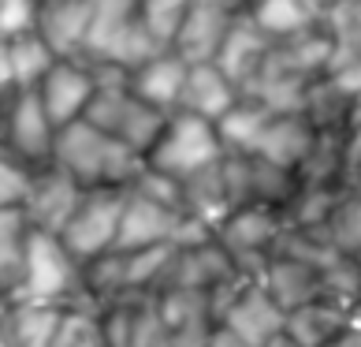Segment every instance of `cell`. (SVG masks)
<instances>
[{
    "label": "cell",
    "instance_id": "6da1fadb",
    "mask_svg": "<svg viewBox=\"0 0 361 347\" xmlns=\"http://www.w3.org/2000/svg\"><path fill=\"white\" fill-rule=\"evenodd\" d=\"M52 165H60L78 187H135L145 172V157L90 119H71L56 131Z\"/></svg>",
    "mask_w": 361,
    "mask_h": 347
},
{
    "label": "cell",
    "instance_id": "7a4b0ae2",
    "mask_svg": "<svg viewBox=\"0 0 361 347\" xmlns=\"http://www.w3.org/2000/svg\"><path fill=\"white\" fill-rule=\"evenodd\" d=\"M16 299L26 302H56V306H86L97 310L86 291H82V261H78L60 235L30 228L26 243V269H23V288ZM11 299V302H16Z\"/></svg>",
    "mask_w": 361,
    "mask_h": 347
},
{
    "label": "cell",
    "instance_id": "3957f363",
    "mask_svg": "<svg viewBox=\"0 0 361 347\" xmlns=\"http://www.w3.org/2000/svg\"><path fill=\"white\" fill-rule=\"evenodd\" d=\"M220 157H224V146H220V135H216V124L194 116V112L176 109V112L164 116V127L157 131L153 146L145 150V168L183 183L186 176H194V172L212 168Z\"/></svg>",
    "mask_w": 361,
    "mask_h": 347
},
{
    "label": "cell",
    "instance_id": "277c9868",
    "mask_svg": "<svg viewBox=\"0 0 361 347\" xmlns=\"http://www.w3.org/2000/svg\"><path fill=\"white\" fill-rule=\"evenodd\" d=\"M164 116L153 109L149 101H142L135 90L127 86V78H112V83H97L90 109L82 119H90L93 127H101L104 135H112L119 142H127L130 150H138L145 157V150L153 146L157 131L164 127Z\"/></svg>",
    "mask_w": 361,
    "mask_h": 347
},
{
    "label": "cell",
    "instance_id": "5b68a950",
    "mask_svg": "<svg viewBox=\"0 0 361 347\" xmlns=\"http://www.w3.org/2000/svg\"><path fill=\"white\" fill-rule=\"evenodd\" d=\"M123 202H127V187H86L82 191L75 213L60 228L63 247H68L82 265L101 258V254H109L116 247Z\"/></svg>",
    "mask_w": 361,
    "mask_h": 347
},
{
    "label": "cell",
    "instance_id": "8992f818",
    "mask_svg": "<svg viewBox=\"0 0 361 347\" xmlns=\"http://www.w3.org/2000/svg\"><path fill=\"white\" fill-rule=\"evenodd\" d=\"M283 228H287V220L276 206L250 202V206L231 209L220 220L216 239L246 276H261L264 261H269V254L276 250V239L283 235Z\"/></svg>",
    "mask_w": 361,
    "mask_h": 347
},
{
    "label": "cell",
    "instance_id": "52a82bcc",
    "mask_svg": "<svg viewBox=\"0 0 361 347\" xmlns=\"http://www.w3.org/2000/svg\"><path fill=\"white\" fill-rule=\"evenodd\" d=\"M216 322L235 329L238 336H246L250 343L264 347L272 336L283 332L287 310L269 295V288H264L257 276L243 273L216 295Z\"/></svg>",
    "mask_w": 361,
    "mask_h": 347
},
{
    "label": "cell",
    "instance_id": "ba28073f",
    "mask_svg": "<svg viewBox=\"0 0 361 347\" xmlns=\"http://www.w3.org/2000/svg\"><path fill=\"white\" fill-rule=\"evenodd\" d=\"M97 314L109 347H168V329L160 322L157 291L149 288L116 291L97 306Z\"/></svg>",
    "mask_w": 361,
    "mask_h": 347
},
{
    "label": "cell",
    "instance_id": "9c48e42d",
    "mask_svg": "<svg viewBox=\"0 0 361 347\" xmlns=\"http://www.w3.org/2000/svg\"><path fill=\"white\" fill-rule=\"evenodd\" d=\"M52 142H56V127L45 112L42 98L34 86H16V101H11V116H8V135H4V150L8 157L34 172L52 161Z\"/></svg>",
    "mask_w": 361,
    "mask_h": 347
},
{
    "label": "cell",
    "instance_id": "30bf717a",
    "mask_svg": "<svg viewBox=\"0 0 361 347\" xmlns=\"http://www.w3.org/2000/svg\"><path fill=\"white\" fill-rule=\"evenodd\" d=\"M183 224H186V213L179 206H168L160 198L138 191V187H127V202H123V217H119L112 250H145L160 243H176Z\"/></svg>",
    "mask_w": 361,
    "mask_h": 347
},
{
    "label": "cell",
    "instance_id": "8fae6325",
    "mask_svg": "<svg viewBox=\"0 0 361 347\" xmlns=\"http://www.w3.org/2000/svg\"><path fill=\"white\" fill-rule=\"evenodd\" d=\"M82 191H86V187H78L60 165L49 161V165L30 172V180H26V194H23L19 206L26 213V220H30V228L60 235V228L68 224V217L75 213Z\"/></svg>",
    "mask_w": 361,
    "mask_h": 347
},
{
    "label": "cell",
    "instance_id": "7c38bea8",
    "mask_svg": "<svg viewBox=\"0 0 361 347\" xmlns=\"http://www.w3.org/2000/svg\"><path fill=\"white\" fill-rule=\"evenodd\" d=\"M37 98H42L45 112L52 119V127H63L71 124V119H82L93 93H97V75H93V68L86 60H68L60 57L52 68L42 75V83L34 86Z\"/></svg>",
    "mask_w": 361,
    "mask_h": 347
},
{
    "label": "cell",
    "instance_id": "4fadbf2b",
    "mask_svg": "<svg viewBox=\"0 0 361 347\" xmlns=\"http://www.w3.org/2000/svg\"><path fill=\"white\" fill-rule=\"evenodd\" d=\"M243 8H246V0H194L183 26H179V34H176V42H171V49H176L186 64L212 60L220 42L227 37V30H231V23L243 16Z\"/></svg>",
    "mask_w": 361,
    "mask_h": 347
},
{
    "label": "cell",
    "instance_id": "5bb4252c",
    "mask_svg": "<svg viewBox=\"0 0 361 347\" xmlns=\"http://www.w3.org/2000/svg\"><path fill=\"white\" fill-rule=\"evenodd\" d=\"M243 98V90H238L227 71L220 68L216 60H194L186 64V78H183V93H179V109L183 112H194L202 119H216L231 109V105Z\"/></svg>",
    "mask_w": 361,
    "mask_h": 347
},
{
    "label": "cell",
    "instance_id": "9a60e30c",
    "mask_svg": "<svg viewBox=\"0 0 361 347\" xmlns=\"http://www.w3.org/2000/svg\"><path fill=\"white\" fill-rule=\"evenodd\" d=\"M354 306H357V299H343V295L310 299V302L287 310L283 332L298 347H324L343 325L354 322Z\"/></svg>",
    "mask_w": 361,
    "mask_h": 347
},
{
    "label": "cell",
    "instance_id": "2e32d148",
    "mask_svg": "<svg viewBox=\"0 0 361 347\" xmlns=\"http://www.w3.org/2000/svg\"><path fill=\"white\" fill-rule=\"evenodd\" d=\"M269 49H272V37L264 34L261 26L250 19V11L243 8V16L231 23V30H227V37L220 42V49H216L212 60L227 71V78H231L238 90H246L253 83V75L261 71Z\"/></svg>",
    "mask_w": 361,
    "mask_h": 347
},
{
    "label": "cell",
    "instance_id": "e0dca14e",
    "mask_svg": "<svg viewBox=\"0 0 361 347\" xmlns=\"http://www.w3.org/2000/svg\"><path fill=\"white\" fill-rule=\"evenodd\" d=\"M317 146V127L302 112H276L264 127V135L257 139V157L272 161L287 172H302V165L310 161Z\"/></svg>",
    "mask_w": 361,
    "mask_h": 347
},
{
    "label": "cell",
    "instance_id": "ac0fdd59",
    "mask_svg": "<svg viewBox=\"0 0 361 347\" xmlns=\"http://www.w3.org/2000/svg\"><path fill=\"white\" fill-rule=\"evenodd\" d=\"M37 34L56 57L82 60L90 34V0H42L37 8Z\"/></svg>",
    "mask_w": 361,
    "mask_h": 347
},
{
    "label": "cell",
    "instance_id": "d6986e66",
    "mask_svg": "<svg viewBox=\"0 0 361 347\" xmlns=\"http://www.w3.org/2000/svg\"><path fill=\"white\" fill-rule=\"evenodd\" d=\"M183 78H186V60L176 49L157 52L153 60H145L142 68L127 75V86L138 93L142 101H149L160 112H176L179 109V93H183Z\"/></svg>",
    "mask_w": 361,
    "mask_h": 347
},
{
    "label": "cell",
    "instance_id": "ffe728a7",
    "mask_svg": "<svg viewBox=\"0 0 361 347\" xmlns=\"http://www.w3.org/2000/svg\"><path fill=\"white\" fill-rule=\"evenodd\" d=\"M224 161V157H220ZM220 161L205 168V172H194V176H186L179 187H183V213L194 220L209 224L212 232L220 228V220L231 213V194H227V183H224V168Z\"/></svg>",
    "mask_w": 361,
    "mask_h": 347
},
{
    "label": "cell",
    "instance_id": "44dd1931",
    "mask_svg": "<svg viewBox=\"0 0 361 347\" xmlns=\"http://www.w3.org/2000/svg\"><path fill=\"white\" fill-rule=\"evenodd\" d=\"M246 11L272 42L298 37L305 30H313V26H320V19H324V11L313 8L310 0H250Z\"/></svg>",
    "mask_w": 361,
    "mask_h": 347
},
{
    "label": "cell",
    "instance_id": "7402d4cb",
    "mask_svg": "<svg viewBox=\"0 0 361 347\" xmlns=\"http://www.w3.org/2000/svg\"><path fill=\"white\" fill-rule=\"evenodd\" d=\"M317 232L336 254L361 265V187H343Z\"/></svg>",
    "mask_w": 361,
    "mask_h": 347
},
{
    "label": "cell",
    "instance_id": "603a6c76",
    "mask_svg": "<svg viewBox=\"0 0 361 347\" xmlns=\"http://www.w3.org/2000/svg\"><path fill=\"white\" fill-rule=\"evenodd\" d=\"M272 116L276 112L264 101L243 93V98L216 119V135H220L224 153H253L257 150V139L264 135V127H269Z\"/></svg>",
    "mask_w": 361,
    "mask_h": 347
},
{
    "label": "cell",
    "instance_id": "cb8c5ba5",
    "mask_svg": "<svg viewBox=\"0 0 361 347\" xmlns=\"http://www.w3.org/2000/svg\"><path fill=\"white\" fill-rule=\"evenodd\" d=\"M26 243H30V220L23 206L0 209V295L16 299L26 269Z\"/></svg>",
    "mask_w": 361,
    "mask_h": 347
},
{
    "label": "cell",
    "instance_id": "d4e9b609",
    "mask_svg": "<svg viewBox=\"0 0 361 347\" xmlns=\"http://www.w3.org/2000/svg\"><path fill=\"white\" fill-rule=\"evenodd\" d=\"M60 317H63V306L56 302H26L16 299L4 314V325L8 336L16 340L19 347H52V336L60 329Z\"/></svg>",
    "mask_w": 361,
    "mask_h": 347
},
{
    "label": "cell",
    "instance_id": "484cf974",
    "mask_svg": "<svg viewBox=\"0 0 361 347\" xmlns=\"http://www.w3.org/2000/svg\"><path fill=\"white\" fill-rule=\"evenodd\" d=\"M302 116L310 119L317 131H350L357 124V105L331 83V75H320L317 83L305 90Z\"/></svg>",
    "mask_w": 361,
    "mask_h": 347
},
{
    "label": "cell",
    "instance_id": "4316f807",
    "mask_svg": "<svg viewBox=\"0 0 361 347\" xmlns=\"http://www.w3.org/2000/svg\"><path fill=\"white\" fill-rule=\"evenodd\" d=\"M324 30L331 37V68L339 64H354L361 60V0H336L328 11H324Z\"/></svg>",
    "mask_w": 361,
    "mask_h": 347
},
{
    "label": "cell",
    "instance_id": "83f0119b",
    "mask_svg": "<svg viewBox=\"0 0 361 347\" xmlns=\"http://www.w3.org/2000/svg\"><path fill=\"white\" fill-rule=\"evenodd\" d=\"M4 45H8V68H11V83L16 86H37L42 75L60 60L37 30L16 34V37H8Z\"/></svg>",
    "mask_w": 361,
    "mask_h": 347
},
{
    "label": "cell",
    "instance_id": "f1b7e54d",
    "mask_svg": "<svg viewBox=\"0 0 361 347\" xmlns=\"http://www.w3.org/2000/svg\"><path fill=\"white\" fill-rule=\"evenodd\" d=\"M52 347H109L101 314L86 310V306H63L60 329L52 336Z\"/></svg>",
    "mask_w": 361,
    "mask_h": 347
},
{
    "label": "cell",
    "instance_id": "f546056e",
    "mask_svg": "<svg viewBox=\"0 0 361 347\" xmlns=\"http://www.w3.org/2000/svg\"><path fill=\"white\" fill-rule=\"evenodd\" d=\"M190 4L194 0H138V16L145 23V30H149L164 49H171Z\"/></svg>",
    "mask_w": 361,
    "mask_h": 347
},
{
    "label": "cell",
    "instance_id": "4dcf8cb0",
    "mask_svg": "<svg viewBox=\"0 0 361 347\" xmlns=\"http://www.w3.org/2000/svg\"><path fill=\"white\" fill-rule=\"evenodd\" d=\"M37 8L42 0H0V37H16L26 30H37Z\"/></svg>",
    "mask_w": 361,
    "mask_h": 347
},
{
    "label": "cell",
    "instance_id": "1f68e13d",
    "mask_svg": "<svg viewBox=\"0 0 361 347\" xmlns=\"http://www.w3.org/2000/svg\"><path fill=\"white\" fill-rule=\"evenodd\" d=\"M26 180H30V172H26V168L16 161V157H8L4 150H0V209L23 202Z\"/></svg>",
    "mask_w": 361,
    "mask_h": 347
},
{
    "label": "cell",
    "instance_id": "d6a6232c",
    "mask_svg": "<svg viewBox=\"0 0 361 347\" xmlns=\"http://www.w3.org/2000/svg\"><path fill=\"white\" fill-rule=\"evenodd\" d=\"M343 187H361V124L343 135Z\"/></svg>",
    "mask_w": 361,
    "mask_h": 347
},
{
    "label": "cell",
    "instance_id": "836d02e7",
    "mask_svg": "<svg viewBox=\"0 0 361 347\" xmlns=\"http://www.w3.org/2000/svg\"><path fill=\"white\" fill-rule=\"evenodd\" d=\"M205 347H257V343H250L246 336H238L235 329H227V325H212V332H209V340H205Z\"/></svg>",
    "mask_w": 361,
    "mask_h": 347
},
{
    "label": "cell",
    "instance_id": "e575fe53",
    "mask_svg": "<svg viewBox=\"0 0 361 347\" xmlns=\"http://www.w3.org/2000/svg\"><path fill=\"white\" fill-rule=\"evenodd\" d=\"M324 347H361V317H357V306H354V322L343 325Z\"/></svg>",
    "mask_w": 361,
    "mask_h": 347
},
{
    "label": "cell",
    "instance_id": "d590c367",
    "mask_svg": "<svg viewBox=\"0 0 361 347\" xmlns=\"http://www.w3.org/2000/svg\"><path fill=\"white\" fill-rule=\"evenodd\" d=\"M8 86H16V83H11V68H8V45L0 37V90H8Z\"/></svg>",
    "mask_w": 361,
    "mask_h": 347
},
{
    "label": "cell",
    "instance_id": "8d00e7d4",
    "mask_svg": "<svg viewBox=\"0 0 361 347\" xmlns=\"http://www.w3.org/2000/svg\"><path fill=\"white\" fill-rule=\"evenodd\" d=\"M0 347H19L16 340H11V336H8V329H4V325H0Z\"/></svg>",
    "mask_w": 361,
    "mask_h": 347
},
{
    "label": "cell",
    "instance_id": "74e56055",
    "mask_svg": "<svg viewBox=\"0 0 361 347\" xmlns=\"http://www.w3.org/2000/svg\"><path fill=\"white\" fill-rule=\"evenodd\" d=\"M310 4H313V8H320V11H328L331 4H336V0H310Z\"/></svg>",
    "mask_w": 361,
    "mask_h": 347
}]
</instances>
